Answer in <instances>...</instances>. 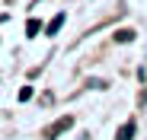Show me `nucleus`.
Segmentation results:
<instances>
[{
	"label": "nucleus",
	"instance_id": "f257e3e1",
	"mask_svg": "<svg viewBox=\"0 0 147 140\" xmlns=\"http://www.w3.org/2000/svg\"><path fill=\"white\" fill-rule=\"evenodd\" d=\"M131 137H134V121H128L125 127L118 131V140H131Z\"/></svg>",
	"mask_w": 147,
	"mask_h": 140
},
{
	"label": "nucleus",
	"instance_id": "f03ea898",
	"mask_svg": "<svg viewBox=\"0 0 147 140\" xmlns=\"http://www.w3.org/2000/svg\"><path fill=\"white\" fill-rule=\"evenodd\" d=\"M64 127H70V118H61L51 131H48V140H55V134H58V131H64Z\"/></svg>",
	"mask_w": 147,
	"mask_h": 140
},
{
	"label": "nucleus",
	"instance_id": "7ed1b4c3",
	"mask_svg": "<svg viewBox=\"0 0 147 140\" xmlns=\"http://www.w3.org/2000/svg\"><path fill=\"white\" fill-rule=\"evenodd\" d=\"M61 26H64V16H55L51 22H48V35H55V32H58Z\"/></svg>",
	"mask_w": 147,
	"mask_h": 140
},
{
	"label": "nucleus",
	"instance_id": "20e7f679",
	"mask_svg": "<svg viewBox=\"0 0 147 140\" xmlns=\"http://www.w3.org/2000/svg\"><path fill=\"white\" fill-rule=\"evenodd\" d=\"M26 32H29V35H35V32H38V22H35V19H29V26H26Z\"/></svg>",
	"mask_w": 147,
	"mask_h": 140
}]
</instances>
